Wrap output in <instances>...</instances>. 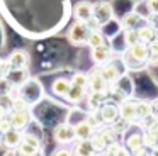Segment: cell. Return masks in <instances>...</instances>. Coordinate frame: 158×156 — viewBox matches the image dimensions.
Instances as JSON below:
<instances>
[{"label": "cell", "instance_id": "cell-1", "mask_svg": "<svg viewBox=\"0 0 158 156\" xmlns=\"http://www.w3.org/2000/svg\"><path fill=\"white\" fill-rule=\"evenodd\" d=\"M148 60H150V47L144 43H136L133 46H126L123 53V61L126 64L127 70H139V68L146 66Z\"/></svg>", "mask_w": 158, "mask_h": 156}, {"label": "cell", "instance_id": "cell-2", "mask_svg": "<svg viewBox=\"0 0 158 156\" xmlns=\"http://www.w3.org/2000/svg\"><path fill=\"white\" fill-rule=\"evenodd\" d=\"M90 34H92V29L89 27V24L82 22V20H75L68 29V41L73 46H87Z\"/></svg>", "mask_w": 158, "mask_h": 156}, {"label": "cell", "instance_id": "cell-3", "mask_svg": "<svg viewBox=\"0 0 158 156\" xmlns=\"http://www.w3.org/2000/svg\"><path fill=\"white\" fill-rule=\"evenodd\" d=\"M39 151H41V139L36 138L34 134L26 132L17 148V153L21 156H36V154H39Z\"/></svg>", "mask_w": 158, "mask_h": 156}, {"label": "cell", "instance_id": "cell-4", "mask_svg": "<svg viewBox=\"0 0 158 156\" xmlns=\"http://www.w3.org/2000/svg\"><path fill=\"white\" fill-rule=\"evenodd\" d=\"M53 138L58 144H70L75 141V125L68 124V122H60L53 129Z\"/></svg>", "mask_w": 158, "mask_h": 156}, {"label": "cell", "instance_id": "cell-5", "mask_svg": "<svg viewBox=\"0 0 158 156\" xmlns=\"http://www.w3.org/2000/svg\"><path fill=\"white\" fill-rule=\"evenodd\" d=\"M94 19L99 20L100 26H106L114 19V7L109 2H95L94 3Z\"/></svg>", "mask_w": 158, "mask_h": 156}, {"label": "cell", "instance_id": "cell-6", "mask_svg": "<svg viewBox=\"0 0 158 156\" xmlns=\"http://www.w3.org/2000/svg\"><path fill=\"white\" fill-rule=\"evenodd\" d=\"M119 117L126 121L129 125L138 124V115H136V102L131 97L124 98L119 102Z\"/></svg>", "mask_w": 158, "mask_h": 156}, {"label": "cell", "instance_id": "cell-7", "mask_svg": "<svg viewBox=\"0 0 158 156\" xmlns=\"http://www.w3.org/2000/svg\"><path fill=\"white\" fill-rule=\"evenodd\" d=\"M9 63H10L12 70H29L31 64V56L26 49H15L9 54Z\"/></svg>", "mask_w": 158, "mask_h": 156}, {"label": "cell", "instance_id": "cell-8", "mask_svg": "<svg viewBox=\"0 0 158 156\" xmlns=\"http://www.w3.org/2000/svg\"><path fill=\"white\" fill-rule=\"evenodd\" d=\"M9 121H10L12 127L24 131L29 124H31V110H10L9 112Z\"/></svg>", "mask_w": 158, "mask_h": 156}, {"label": "cell", "instance_id": "cell-9", "mask_svg": "<svg viewBox=\"0 0 158 156\" xmlns=\"http://www.w3.org/2000/svg\"><path fill=\"white\" fill-rule=\"evenodd\" d=\"M100 112V117H102L104 124L110 125L112 122H116L119 119V104H114L110 100H106L99 109Z\"/></svg>", "mask_w": 158, "mask_h": 156}, {"label": "cell", "instance_id": "cell-10", "mask_svg": "<svg viewBox=\"0 0 158 156\" xmlns=\"http://www.w3.org/2000/svg\"><path fill=\"white\" fill-rule=\"evenodd\" d=\"M73 17H75V20H82V22L90 20L94 17V3L87 2V0L77 2L73 5Z\"/></svg>", "mask_w": 158, "mask_h": 156}, {"label": "cell", "instance_id": "cell-11", "mask_svg": "<svg viewBox=\"0 0 158 156\" xmlns=\"http://www.w3.org/2000/svg\"><path fill=\"white\" fill-rule=\"evenodd\" d=\"M107 87H109V85H107L106 80H104L99 66L89 73V90H92V92H106L107 93Z\"/></svg>", "mask_w": 158, "mask_h": 156}, {"label": "cell", "instance_id": "cell-12", "mask_svg": "<svg viewBox=\"0 0 158 156\" xmlns=\"http://www.w3.org/2000/svg\"><path fill=\"white\" fill-rule=\"evenodd\" d=\"M90 56H92V61L97 64V66H104L110 61V56H112V49H110L107 44L99 47H92L90 51Z\"/></svg>", "mask_w": 158, "mask_h": 156}, {"label": "cell", "instance_id": "cell-13", "mask_svg": "<svg viewBox=\"0 0 158 156\" xmlns=\"http://www.w3.org/2000/svg\"><path fill=\"white\" fill-rule=\"evenodd\" d=\"M29 80H31V78H29V70H12L5 81L9 83V87L21 88L22 85H26Z\"/></svg>", "mask_w": 158, "mask_h": 156}, {"label": "cell", "instance_id": "cell-14", "mask_svg": "<svg viewBox=\"0 0 158 156\" xmlns=\"http://www.w3.org/2000/svg\"><path fill=\"white\" fill-rule=\"evenodd\" d=\"M144 19L136 12V10H131V12H126L121 19V27L123 29H139L143 26Z\"/></svg>", "mask_w": 158, "mask_h": 156}, {"label": "cell", "instance_id": "cell-15", "mask_svg": "<svg viewBox=\"0 0 158 156\" xmlns=\"http://www.w3.org/2000/svg\"><path fill=\"white\" fill-rule=\"evenodd\" d=\"M99 68H100V73H102L104 80L107 81V85H116L117 81H119L121 73H119V70H117L116 64H112V63L109 61L107 64H104V66H99Z\"/></svg>", "mask_w": 158, "mask_h": 156}, {"label": "cell", "instance_id": "cell-16", "mask_svg": "<svg viewBox=\"0 0 158 156\" xmlns=\"http://www.w3.org/2000/svg\"><path fill=\"white\" fill-rule=\"evenodd\" d=\"M70 88H72V80H68V78H56L51 83V92L56 97H61V98H66Z\"/></svg>", "mask_w": 158, "mask_h": 156}, {"label": "cell", "instance_id": "cell-17", "mask_svg": "<svg viewBox=\"0 0 158 156\" xmlns=\"http://www.w3.org/2000/svg\"><path fill=\"white\" fill-rule=\"evenodd\" d=\"M22 136H24V134H22V131L12 127L9 132H5V134H4V148L17 149L19 144H21V141H22Z\"/></svg>", "mask_w": 158, "mask_h": 156}, {"label": "cell", "instance_id": "cell-18", "mask_svg": "<svg viewBox=\"0 0 158 156\" xmlns=\"http://www.w3.org/2000/svg\"><path fill=\"white\" fill-rule=\"evenodd\" d=\"M124 146L131 151V154H134V153H138L139 149L146 148L144 142H143V132H131L126 138V144Z\"/></svg>", "mask_w": 158, "mask_h": 156}, {"label": "cell", "instance_id": "cell-19", "mask_svg": "<svg viewBox=\"0 0 158 156\" xmlns=\"http://www.w3.org/2000/svg\"><path fill=\"white\" fill-rule=\"evenodd\" d=\"M106 97H107L106 92H92L90 90L87 93V109L89 110H99L100 105L106 102Z\"/></svg>", "mask_w": 158, "mask_h": 156}, {"label": "cell", "instance_id": "cell-20", "mask_svg": "<svg viewBox=\"0 0 158 156\" xmlns=\"http://www.w3.org/2000/svg\"><path fill=\"white\" fill-rule=\"evenodd\" d=\"M94 131H95V129H94L85 119L80 121L78 124L75 125V141H85V139H90L94 136Z\"/></svg>", "mask_w": 158, "mask_h": 156}, {"label": "cell", "instance_id": "cell-21", "mask_svg": "<svg viewBox=\"0 0 158 156\" xmlns=\"http://www.w3.org/2000/svg\"><path fill=\"white\" fill-rule=\"evenodd\" d=\"M143 142H144V146H146L150 151L158 146V124L143 131Z\"/></svg>", "mask_w": 158, "mask_h": 156}, {"label": "cell", "instance_id": "cell-22", "mask_svg": "<svg viewBox=\"0 0 158 156\" xmlns=\"http://www.w3.org/2000/svg\"><path fill=\"white\" fill-rule=\"evenodd\" d=\"M136 102V115H138V122L143 121V119L150 117L151 114H153V109H151V100H143V98H139V100H134Z\"/></svg>", "mask_w": 158, "mask_h": 156}, {"label": "cell", "instance_id": "cell-23", "mask_svg": "<svg viewBox=\"0 0 158 156\" xmlns=\"http://www.w3.org/2000/svg\"><path fill=\"white\" fill-rule=\"evenodd\" d=\"M73 154H75V156H94V154H95V149H94L90 139H85V141H77L75 148H73Z\"/></svg>", "mask_w": 158, "mask_h": 156}, {"label": "cell", "instance_id": "cell-24", "mask_svg": "<svg viewBox=\"0 0 158 156\" xmlns=\"http://www.w3.org/2000/svg\"><path fill=\"white\" fill-rule=\"evenodd\" d=\"M87 93H89V88L75 87V85H72L68 95H66V100H68L70 104H80V102H82L83 98L87 97Z\"/></svg>", "mask_w": 158, "mask_h": 156}, {"label": "cell", "instance_id": "cell-25", "mask_svg": "<svg viewBox=\"0 0 158 156\" xmlns=\"http://www.w3.org/2000/svg\"><path fill=\"white\" fill-rule=\"evenodd\" d=\"M138 31H139V39H141V43H144V44L153 43L155 37H156V32H158V31L155 29V27H151L150 24H143V26H141Z\"/></svg>", "mask_w": 158, "mask_h": 156}, {"label": "cell", "instance_id": "cell-26", "mask_svg": "<svg viewBox=\"0 0 158 156\" xmlns=\"http://www.w3.org/2000/svg\"><path fill=\"white\" fill-rule=\"evenodd\" d=\"M90 142H92V146H94V149H95V153H104V149L107 148V139L104 138L102 134H100L99 131L97 132H94V136L90 138Z\"/></svg>", "mask_w": 158, "mask_h": 156}, {"label": "cell", "instance_id": "cell-27", "mask_svg": "<svg viewBox=\"0 0 158 156\" xmlns=\"http://www.w3.org/2000/svg\"><path fill=\"white\" fill-rule=\"evenodd\" d=\"M104 44H107V43H106V36L102 34V31H100V29L92 31L87 46H90V49H92V47H99V46H104Z\"/></svg>", "mask_w": 158, "mask_h": 156}, {"label": "cell", "instance_id": "cell-28", "mask_svg": "<svg viewBox=\"0 0 158 156\" xmlns=\"http://www.w3.org/2000/svg\"><path fill=\"white\" fill-rule=\"evenodd\" d=\"M123 37H124V44H126V46H133V44H136V43H141L139 31L138 29H124Z\"/></svg>", "mask_w": 158, "mask_h": 156}, {"label": "cell", "instance_id": "cell-29", "mask_svg": "<svg viewBox=\"0 0 158 156\" xmlns=\"http://www.w3.org/2000/svg\"><path fill=\"white\" fill-rule=\"evenodd\" d=\"M85 121L89 122L94 129H99V127H102V125H104V121H102V117H100V112L99 110H89Z\"/></svg>", "mask_w": 158, "mask_h": 156}, {"label": "cell", "instance_id": "cell-30", "mask_svg": "<svg viewBox=\"0 0 158 156\" xmlns=\"http://www.w3.org/2000/svg\"><path fill=\"white\" fill-rule=\"evenodd\" d=\"M12 110H31V102L22 95H17L12 100Z\"/></svg>", "mask_w": 158, "mask_h": 156}, {"label": "cell", "instance_id": "cell-31", "mask_svg": "<svg viewBox=\"0 0 158 156\" xmlns=\"http://www.w3.org/2000/svg\"><path fill=\"white\" fill-rule=\"evenodd\" d=\"M72 85L75 87H83V88H89V73H82V71H77L72 78Z\"/></svg>", "mask_w": 158, "mask_h": 156}, {"label": "cell", "instance_id": "cell-32", "mask_svg": "<svg viewBox=\"0 0 158 156\" xmlns=\"http://www.w3.org/2000/svg\"><path fill=\"white\" fill-rule=\"evenodd\" d=\"M123 148H124V144H121V142L116 139V141H112V142L107 144V148L104 149V154H106V156H117Z\"/></svg>", "mask_w": 158, "mask_h": 156}, {"label": "cell", "instance_id": "cell-33", "mask_svg": "<svg viewBox=\"0 0 158 156\" xmlns=\"http://www.w3.org/2000/svg\"><path fill=\"white\" fill-rule=\"evenodd\" d=\"M148 47H150V60H148V64L156 66L158 64V39H155L153 43H150Z\"/></svg>", "mask_w": 158, "mask_h": 156}, {"label": "cell", "instance_id": "cell-34", "mask_svg": "<svg viewBox=\"0 0 158 156\" xmlns=\"http://www.w3.org/2000/svg\"><path fill=\"white\" fill-rule=\"evenodd\" d=\"M110 127L114 129V132H116V134H124V132L127 131V127H129V124L119 117L116 122H112V124H110Z\"/></svg>", "mask_w": 158, "mask_h": 156}, {"label": "cell", "instance_id": "cell-35", "mask_svg": "<svg viewBox=\"0 0 158 156\" xmlns=\"http://www.w3.org/2000/svg\"><path fill=\"white\" fill-rule=\"evenodd\" d=\"M156 124H158V119L155 117L153 114H151L150 117H146V119H143V121H139V122H138V125H139V127L143 129V131H144V129L153 127V125H156Z\"/></svg>", "mask_w": 158, "mask_h": 156}, {"label": "cell", "instance_id": "cell-36", "mask_svg": "<svg viewBox=\"0 0 158 156\" xmlns=\"http://www.w3.org/2000/svg\"><path fill=\"white\" fill-rule=\"evenodd\" d=\"M10 71H12V66H10V63H9V60H2V61H0V73L5 76V80H7V76H9Z\"/></svg>", "mask_w": 158, "mask_h": 156}, {"label": "cell", "instance_id": "cell-37", "mask_svg": "<svg viewBox=\"0 0 158 156\" xmlns=\"http://www.w3.org/2000/svg\"><path fill=\"white\" fill-rule=\"evenodd\" d=\"M10 129H12V124H10V121H9V117H2V119H0V132H2V134L9 132Z\"/></svg>", "mask_w": 158, "mask_h": 156}, {"label": "cell", "instance_id": "cell-38", "mask_svg": "<svg viewBox=\"0 0 158 156\" xmlns=\"http://www.w3.org/2000/svg\"><path fill=\"white\" fill-rule=\"evenodd\" d=\"M146 24H150L151 27L158 31V14H150V17L146 19Z\"/></svg>", "mask_w": 158, "mask_h": 156}, {"label": "cell", "instance_id": "cell-39", "mask_svg": "<svg viewBox=\"0 0 158 156\" xmlns=\"http://www.w3.org/2000/svg\"><path fill=\"white\" fill-rule=\"evenodd\" d=\"M53 156H75L73 154V151L72 149H68V148H60V149H56L55 151V154Z\"/></svg>", "mask_w": 158, "mask_h": 156}, {"label": "cell", "instance_id": "cell-40", "mask_svg": "<svg viewBox=\"0 0 158 156\" xmlns=\"http://www.w3.org/2000/svg\"><path fill=\"white\" fill-rule=\"evenodd\" d=\"M146 3L151 14H158V0H146Z\"/></svg>", "mask_w": 158, "mask_h": 156}, {"label": "cell", "instance_id": "cell-41", "mask_svg": "<svg viewBox=\"0 0 158 156\" xmlns=\"http://www.w3.org/2000/svg\"><path fill=\"white\" fill-rule=\"evenodd\" d=\"M151 109H153V115L158 119V98L151 100Z\"/></svg>", "mask_w": 158, "mask_h": 156}, {"label": "cell", "instance_id": "cell-42", "mask_svg": "<svg viewBox=\"0 0 158 156\" xmlns=\"http://www.w3.org/2000/svg\"><path fill=\"white\" fill-rule=\"evenodd\" d=\"M7 115H9V110H5V109L0 105V119H2V117H7Z\"/></svg>", "mask_w": 158, "mask_h": 156}, {"label": "cell", "instance_id": "cell-43", "mask_svg": "<svg viewBox=\"0 0 158 156\" xmlns=\"http://www.w3.org/2000/svg\"><path fill=\"white\" fill-rule=\"evenodd\" d=\"M151 156H158V146H156V148L151 149Z\"/></svg>", "mask_w": 158, "mask_h": 156}, {"label": "cell", "instance_id": "cell-44", "mask_svg": "<svg viewBox=\"0 0 158 156\" xmlns=\"http://www.w3.org/2000/svg\"><path fill=\"white\" fill-rule=\"evenodd\" d=\"M2 83H5V76H4L2 73H0V85H2Z\"/></svg>", "mask_w": 158, "mask_h": 156}, {"label": "cell", "instance_id": "cell-45", "mask_svg": "<svg viewBox=\"0 0 158 156\" xmlns=\"http://www.w3.org/2000/svg\"><path fill=\"white\" fill-rule=\"evenodd\" d=\"M0 146H4V134L0 132Z\"/></svg>", "mask_w": 158, "mask_h": 156}, {"label": "cell", "instance_id": "cell-46", "mask_svg": "<svg viewBox=\"0 0 158 156\" xmlns=\"http://www.w3.org/2000/svg\"><path fill=\"white\" fill-rule=\"evenodd\" d=\"M94 156H99V153H95V154H94Z\"/></svg>", "mask_w": 158, "mask_h": 156}, {"label": "cell", "instance_id": "cell-47", "mask_svg": "<svg viewBox=\"0 0 158 156\" xmlns=\"http://www.w3.org/2000/svg\"><path fill=\"white\" fill-rule=\"evenodd\" d=\"M104 156H106V154H104Z\"/></svg>", "mask_w": 158, "mask_h": 156}]
</instances>
